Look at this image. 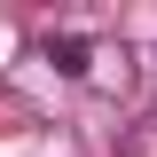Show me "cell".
<instances>
[{
    "label": "cell",
    "mask_w": 157,
    "mask_h": 157,
    "mask_svg": "<svg viewBox=\"0 0 157 157\" xmlns=\"http://www.w3.org/2000/svg\"><path fill=\"white\" fill-rule=\"evenodd\" d=\"M47 55H55V71H63V78H86V55H94V47H86L78 32H63L55 47H47Z\"/></svg>",
    "instance_id": "cell-1"
}]
</instances>
